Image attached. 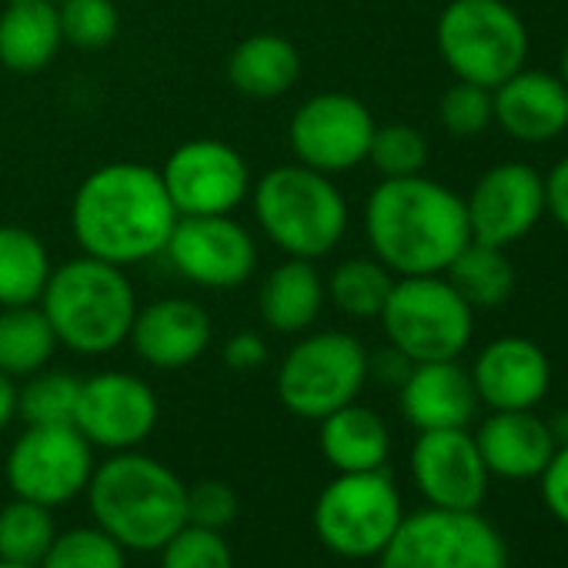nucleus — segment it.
Returning <instances> with one entry per match:
<instances>
[{
    "instance_id": "1",
    "label": "nucleus",
    "mask_w": 568,
    "mask_h": 568,
    "mask_svg": "<svg viewBox=\"0 0 568 568\" xmlns=\"http://www.w3.org/2000/svg\"><path fill=\"white\" fill-rule=\"evenodd\" d=\"M178 224L161 171L138 161L94 168L71 197V234L81 254L118 267L144 264L164 254Z\"/></svg>"
},
{
    "instance_id": "2",
    "label": "nucleus",
    "mask_w": 568,
    "mask_h": 568,
    "mask_svg": "<svg viewBox=\"0 0 568 568\" xmlns=\"http://www.w3.org/2000/svg\"><path fill=\"white\" fill-rule=\"evenodd\" d=\"M365 237L372 254L398 277L445 274L471 241L465 197L425 174L382 178L365 201Z\"/></svg>"
},
{
    "instance_id": "3",
    "label": "nucleus",
    "mask_w": 568,
    "mask_h": 568,
    "mask_svg": "<svg viewBox=\"0 0 568 568\" xmlns=\"http://www.w3.org/2000/svg\"><path fill=\"white\" fill-rule=\"evenodd\" d=\"M94 525L124 551H161L187 525V485L164 462L141 452H111L88 481Z\"/></svg>"
},
{
    "instance_id": "4",
    "label": "nucleus",
    "mask_w": 568,
    "mask_h": 568,
    "mask_svg": "<svg viewBox=\"0 0 568 568\" xmlns=\"http://www.w3.org/2000/svg\"><path fill=\"white\" fill-rule=\"evenodd\" d=\"M38 305L48 315L58 345L88 358L128 345L134 315L141 308L128 267L91 254L58 264Z\"/></svg>"
},
{
    "instance_id": "5",
    "label": "nucleus",
    "mask_w": 568,
    "mask_h": 568,
    "mask_svg": "<svg viewBox=\"0 0 568 568\" xmlns=\"http://www.w3.org/2000/svg\"><path fill=\"white\" fill-rule=\"evenodd\" d=\"M247 197L257 227L284 257L318 261L332 254L348 231V201L332 174L298 161L261 174Z\"/></svg>"
},
{
    "instance_id": "6",
    "label": "nucleus",
    "mask_w": 568,
    "mask_h": 568,
    "mask_svg": "<svg viewBox=\"0 0 568 568\" xmlns=\"http://www.w3.org/2000/svg\"><path fill=\"white\" fill-rule=\"evenodd\" d=\"M435 44L458 81L495 91L525 68L528 31L505 0H452L438 18Z\"/></svg>"
},
{
    "instance_id": "7",
    "label": "nucleus",
    "mask_w": 568,
    "mask_h": 568,
    "mask_svg": "<svg viewBox=\"0 0 568 568\" xmlns=\"http://www.w3.org/2000/svg\"><path fill=\"white\" fill-rule=\"evenodd\" d=\"M471 312L445 274H408L392 284L378 322L388 345L418 365L458 358L471 342Z\"/></svg>"
},
{
    "instance_id": "8",
    "label": "nucleus",
    "mask_w": 568,
    "mask_h": 568,
    "mask_svg": "<svg viewBox=\"0 0 568 568\" xmlns=\"http://www.w3.org/2000/svg\"><path fill=\"white\" fill-rule=\"evenodd\" d=\"M368 382V352L348 332H312L277 365V398L298 418L322 422L352 405Z\"/></svg>"
},
{
    "instance_id": "9",
    "label": "nucleus",
    "mask_w": 568,
    "mask_h": 568,
    "mask_svg": "<svg viewBox=\"0 0 568 568\" xmlns=\"http://www.w3.org/2000/svg\"><path fill=\"white\" fill-rule=\"evenodd\" d=\"M405 511L395 481L378 471H342L332 478L312 511L315 535L342 558H378L398 531Z\"/></svg>"
},
{
    "instance_id": "10",
    "label": "nucleus",
    "mask_w": 568,
    "mask_h": 568,
    "mask_svg": "<svg viewBox=\"0 0 568 568\" xmlns=\"http://www.w3.org/2000/svg\"><path fill=\"white\" fill-rule=\"evenodd\" d=\"M378 568H508V555L478 511L425 508L402 518Z\"/></svg>"
},
{
    "instance_id": "11",
    "label": "nucleus",
    "mask_w": 568,
    "mask_h": 568,
    "mask_svg": "<svg viewBox=\"0 0 568 568\" xmlns=\"http://www.w3.org/2000/svg\"><path fill=\"white\" fill-rule=\"evenodd\" d=\"M91 475L94 448L74 425H28L8 452V485L14 498L48 508L81 498Z\"/></svg>"
},
{
    "instance_id": "12",
    "label": "nucleus",
    "mask_w": 568,
    "mask_h": 568,
    "mask_svg": "<svg viewBox=\"0 0 568 568\" xmlns=\"http://www.w3.org/2000/svg\"><path fill=\"white\" fill-rule=\"evenodd\" d=\"M158 171L178 217L234 214L251 194V168L244 154L217 138H191L178 144Z\"/></svg>"
},
{
    "instance_id": "13",
    "label": "nucleus",
    "mask_w": 568,
    "mask_h": 568,
    "mask_svg": "<svg viewBox=\"0 0 568 568\" xmlns=\"http://www.w3.org/2000/svg\"><path fill=\"white\" fill-rule=\"evenodd\" d=\"M164 257L197 288L231 292L254 274L257 244L234 214H194L178 217Z\"/></svg>"
},
{
    "instance_id": "14",
    "label": "nucleus",
    "mask_w": 568,
    "mask_h": 568,
    "mask_svg": "<svg viewBox=\"0 0 568 568\" xmlns=\"http://www.w3.org/2000/svg\"><path fill=\"white\" fill-rule=\"evenodd\" d=\"M375 128L378 124L372 111L358 98L345 91H325L295 111L288 124V144L298 164L335 178L368 161Z\"/></svg>"
},
{
    "instance_id": "15",
    "label": "nucleus",
    "mask_w": 568,
    "mask_h": 568,
    "mask_svg": "<svg viewBox=\"0 0 568 568\" xmlns=\"http://www.w3.org/2000/svg\"><path fill=\"white\" fill-rule=\"evenodd\" d=\"M161 405L154 388L131 372H98L81 378L74 428L104 452H131L158 428Z\"/></svg>"
},
{
    "instance_id": "16",
    "label": "nucleus",
    "mask_w": 568,
    "mask_h": 568,
    "mask_svg": "<svg viewBox=\"0 0 568 568\" xmlns=\"http://www.w3.org/2000/svg\"><path fill=\"white\" fill-rule=\"evenodd\" d=\"M465 211L471 241L505 247L525 237L545 214V181L528 164H495L465 197Z\"/></svg>"
},
{
    "instance_id": "17",
    "label": "nucleus",
    "mask_w": 568,
    "mask_h": 568,
    "mask_svg": "<svg viewBox=\"0 0 568 568\" xmlns=\"http://www.w3.org/2000/svg\"><path fill=\"white\" fill-rule=\"evenodd\" d=\"M412 475L432 508L475 511L488 488V468L465 428L422 432L412 448Z\"/></svg>"
},
{
    "instance_id": "18",
    "label": "nucleus",
    "mask_w": 568,
    "mask_h": 568,
    "mask_svg": "<svg viewBox=\"0 0 568 568\" xmlns=\"http://www.w3.org/2000/svg\"><path fill=\"white\" fill-rule=\"evenodd\" d=\"M211 315L191 298H158L138 308L128 345L158 372H181L211 348Z\"/></svg>"
},
{
    "instance_id": "19",
    "label": "nucleus",
    "mask_w": 568,
    "mask_h": 568,
    "mask_svg": "<svg viewBox=\"0 0 568 568\" xmlns=\"http://www.w3.org/2000/svg\"><path fill=\"white\" fill-rule=\"evenodd\" d=\"M471 382L478 392V402H485L495 412H525L535 408L551 382V365L545 352L528 338H498L491 342L475 368Z\"/></svg>"
},
{
    "instance_id": "20",
    "label": "nucleus",
    "mask_w": 568,
    "mask_h": 568,
    "mask_svg": "<svg viewBox=\"0 0 568 568\" xmlns=\"http://www.w3.org/2000/svg\"><path fill=\"white\" fill-rule=\"evenodd\" d=\"M491 121L525 144H545L568 128V91L545 71H518L491 91Z\"/></svg>"
},
{
    "instance_id": "21",
    "label": "nucleus",
    "mask_w": 568,
    "mask_h": 568,
    "mask_svg": "<svg viewBox=\"0 0 568 568\" xmlns=\"http://www.w3.org/2000/svg\"><path fill=\"white\" fill-rule=\"evenodd\" d=\"M398 388H402V415L418 432L465 428L478 408L475 382L455 358L412 365V372Z\"/></svg>"
},
{
    "instance_id": "22",
    "label": "nucleus",
    "mask_w": 568,
    "mask_h": 568,
    "mask_svg": "<svg viewBox=\"0 0 568 568\" xmlns=\"http://www.w3.org/2000/svg\"><path fill=\"white\" fill-rule=\"evenodd\" d=\"M478 455L488 471L501 478H538L555 455L551 428L525 412H495L475 435Z\"/></svg>"
},
{
    "instance_id": "23",
    "label": "nucleus",
    "mask_w": 568,
    "mask_h": 568,
    "mask_svg": "<svg viewBox=\"0 0 568 568\" xmlns=\"http://www.w3.org/2000/svg\"><path fill=\"white\" fill-rule=\"evenodd\" d=\"M325 277L315 261L284 257L257 292V315L277 335H305L325 312Z\"/></svg>"
},
{
    "instance_id": "24",
    "label": "nucleus",
    "mask_w": 568,
    "mask_h": 568,
    "mask_svg": "<svg viewBox=\"0 0 568 568\" xmlns=\"http://www.w3.org/2000/svg\"><path fill=\"white\" fill-rule=\"evenodd\" d=\"M302 78L298 48L271 31H257L234 44L227 58V81L237 94L254 101H274L288 94Z\"/></svg>"
},
{
    "instance_id": "25",
    "label": "nucleus",
    "mask_w": 568,
    "mask_h": 568,
    "mask_svg": "<svg viewBox=\"0 0 568 568\" xmlns=\"http://www.w3.org/2000/svg\"><path fill=\"white\" fill-rule=\"evenodd\" d=\"M64 44L58 4L21 0L0 11V64L14 74L44 71Z\"/></svg>"
},
{
    "instance_id": "26",
    "label": "nucleus",
    "mask_w": 568,
    "mask_h": 568,
    "mask_svg": "<svg viewBox=\"0 0 568 568\" xmlns=\"http://www.w3.org/2000/svg\"><path fill=\"white\" fill-rule=\"evenodd\" d=\"M318 445L325 462L342 471H378L388 462L392 435L378 412L352 402L318 422Z\"/></svg>"
},
{
    "instance_id": "27",
    "label": "nucleus",
    "mask_w": 568,
    "mask_h": 568,
    "mask_svg": "<svg viewBox=\"0 0 568 568\" xmlns=\"http://www.w3.org/2000/svg\"><path fill=\"white\" fill-rule=\"evenodd\" d=\"M51 271V251L41 234L21 224H0V308L38 305Z\"/></svg>"
},
{
    "instance_id": "28",
    "label": "nucleus",
    "mask_w": 568,
    "mask_h": 568,
    "mask_svg": "<svg viewBox=\"0 0 568 568\" xmlns=\"http://www.w3.org/2000/svg\"><path fill=\"white\" fill-rule=\"evenodd\" d=\"M445 277L471 308H498L515 292L511 261L501 247L481 241H468L445 267Z\"/></svg>"
},
{
    "instance_id": "29",
    "label": "nucleus",
    "mask_w": 568,
    "mask_h": 568,
    "mask_svg": "<svg viewBox=\"0 0 568 568\" xmlns=\"http://www.w3.org/2000/svg\"><path fill=\"white\" fill-rule=\"evenodd\" d=\"M58 348V335L41 305L0 308V372L4 375L28 378L48 368Z\"/></svg>"
},
{
    "instance_id": "30",
    "label": "nucleus",
    "mask_w": 568,
    "mask_h": 568,
    "mask_svg": "<svg viewBox=\"0 0 568 568\" xmlns=\"http://www.w3.org/2000/svg\"><path fill=\"white\" fill-rule=\"evenodd\" d=\"M392 284H395V274L378 257H348L325 281V295L342 315L365 322V318L382 315L392 295Z\"/></svg>"
},
{
    "instance_id": "31",
    "label": "nucleus",
    "mask_w": 568,
    "mask_h": 568,
    "mask_svg": "<svg viewBox=\"0 0 568 568\" xmlns=\"http://www.w3.org/2000/svg\"><path fill=\"white\" fill-rule=\"evenodd\" d=\"M51 511L54 508L28 498H14L0 508V558L38 568L51 541L58 538V525Z\"/></svg>"
},
{
    "instance_id": "32",
    "label": "nucleus",
    "mask_w": 568,
    "mask_h": 568,
    "mask_svg": "<svg viewBox=\"0 0 568 568\" xmlns=\"http://www.w3.org/2000/svg\"><path fill=\"white\" fill-rule=\"evenodd\" d=\"M81 378L71 372L41 368L18 388V418L24 425H74Z\"/></svg>"
},
{
    "instance_id": "33",
    "label": "nucleus",
    "mask_w": 568,
    "mask_h": 568,
    "mask_svg": "<svg viewBox=\"0 0 568 568\" xmlns=\"http://www.w3.org/2000/svg\"><path fill=\"white\" fill-rule=\"evenodd\" d=\"M38 568H128V551L104 528L84 525L58 531Z\"/></svg>"
},
{
    "instance_id": "34",
    "label": "nucleus",
    "mask_w": 568,
    "mask_h": 568,
    "mask_svg": "<svg viewBox=\"0 0 568 568\" xmlns=\"http://www.w3.org/2000/svg\"><path fill=\"white\" fill-rule=\"evenodd\" d=\"M368 161L382 178H412L428 164V141L412 124H385L375 128Z\"/></svg>"
},
{
    "instance_id": "35",
    "label": "nucleus",
    "mask_w": 568,
    "mask_h": 568,
    "mask_svg": "<svg viewBox=\"0 0 568 568\" xmlns=\"http://www.w3.org/2000/svg\"><path fill=\"white\" fill-rule=\"evenodd\" d=\"M64 44L78 51H101L118 38L121 18L114 0H64L58 4Z\"/></svg>"
},
{
    "instance_id": "36",
    "label": "nucleus",
    "mask_w": 568,
    "mask_h": 568,
    "mask_svg": "<svg viewBox=\"0 0 568 568\" xmlns=\"http://www.w3.org/2000/svg\"><path fill=\"white\" fill-rule=\"evenodd\" d=\"M161 568H234L224 531L184 525L161 548Z\"/></svg>"
},
{
    "instance_id": "37",
    "label": "nucleus",
    "mask_w": 568,
    "mask_h": 568,
    "mask_svg": "<svg viewBox=\"0 0 568 568\" xmlns=\"http://www.w3.org/2000/svg\"><path fill=\"white\" fill-rule=\"evenodd\" d=\"M438 121L452 138H475L491 124V91L458 81L438 101Z\"/></svg>"
},
{
    "instance_id": "38",
    "label": "nucleus",
    "mask_w": 568,
    "mask_h": 568,
    "mask_svg": "<svg viewBox=\"0 0 568 568\" xmlns=\"http://www.w3.org/2000/svg\"><path fill=\"white\" fill-rule=\"evenodd\" d=\"M237 511H241V501L227 481L207 478V481H197L187 488V525L224 531L234 525Z\"/></svg>"
},
{
    "instance_id": "39",
    "label": "nucleus",
    "mask_w": 568,
    "mask_h": 568,
    "mask_svg": "<svg viewBox=\"0 0 568 568\" xmlns=\"http://www.w3.org/2000/svg\"><path fill=\"white\" fill-rule=\"evenodd\" d=\"M221 358L231 372L237 375H251L257 368L267 365V342L257 335V332H237L224 342L221 348Z\"/></svg>"
},
{
    "instance_id": "40",
    "label": "nucleus",
    "mask_w": 568,
    "mask_h": 568,
    "mask_svg": "<svg viewBox=\"0 0 568 568\" xmlns=\"http://www.w3.org/2000/svg\"><path fill=\"white\" fill-rule=\"evenodd\" d=\"M538 478H541L545 505L551 508L555 518H561L568 525V445L555 448L551 462L545 465V471Z\"/></svg>"
},
{
    "instance_id": "41",
    "label": "nucleus",
    "mask_w": 568,
    "mask_h": 568,
    "mask_svg": "<svg viewBox=\"0 0 568 568\" xmlns=\"http://www.w3.org/2000/svg\"><path fill=\"white\" fill-rule=\"evenodd\" d=\"M545 211L568 231V158H561L545 178Z\"/></svg>"
},
{
    "instance_id": "42",
    "label": "nucleus",
    "mask_w": 568,
    "mask_h": 568,
    "mask_svg": "<svg viewBox=\"0 0 568 568\" xmlns=\"http://www.w3.org/2000/svg\"><path fill=\"white\" fill-rule=\"evenodd\" d=\"M18 418V385L11 375L0 372V432Z\"/></svg>"
},
{
    "instance_id": "43",
    "label": "nucleus",
    "mask_w": 568,
    "mask_h": 568,
    "mask_svg": "<svg viewBox=\"0 0 568 568\" xmlns=\"http://www.w3.org/2000/svg\"><path fill=\"white\" fill-rule=\"evenodd\" d=\"M561 84H565V91H568V44H565V51H561Z\"/></svg>"
},
{
    "instance_id": "44",
    "label": "nucleus",
    "mask_w": 568,
    "mask_h": 568,
    "mask_svg": "<svg viewBox=\"0 0 568 568\" xmlns=\"http://www.w3.org/2000/svg\"><path fill=\"white\" fill-rule=\"evenodd\" d=\"M0 568H34V565H18V561H4V558H0Z\"/></svg>"
},
{
    "instance_id": "45",
    "label": "nucleus",
    "mask_w": 568,
    "mask_h": 568,
    "mask_svg": "<svg viewBox=\"0 0 568 568\" xmlns=\"http://www.w3.org/2000/svg\"><path fill=\"white\" fill-rule=\"evenodd\" d=\"M8 4H21V0H8Z\"/></svg>"
},
{
    "instance_id": "46",
    "label": "nucleus",
    "mask_w": 568,
    "mask_h": 568,
    "mask_svg": "<svg viewBox=\"0 0 568 568\" xmlns=\"http://www.w3.org/2000/svg\"><path fill=\"white\" fill-rule=\"evenodd\" d=\"M51 4H64V0H51Z\"/></svg>"
}]
</instances>
